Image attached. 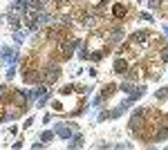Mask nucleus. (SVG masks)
Here are the masks:
<instances>
[{
  "label": "nucleus",
  "mask_w": 168,
  "mask_h": 150,
  "mask_svg": "<svg viewBox=\"0 0 168 150\" xmlns=\"http://www.w3.org/2000/svg\"><path fill=\"white\" fill-rule=\"evenodd\" d=\"M56 132H59L61 137H72V128H67V125H56Z\"/></svg>",
  "instance_id": "20e7f679"
},
{
  "label": "nucleus",
  "mask_w": 168,
  "mask_h": 150,
  "mask_svg": "<svg viewBox=\"0 0 168 150\" xmlns=\"http://www.w3.org/2000/svg\"><path fill=\"white\" fill-rule=\"evenodd\" d=\"M14 101H16V105H18V110L25 108V94H22V92H18V94L14 96Z\"/></svg>",
  "instance_id": "423d86ee"
},
{
  "label": "nucleus",
  "mask_w": 168,
  "mask_h": 150,
  "mask_svg": "<svg viewBox=\"0 0 168 150\" xmlns=\"http://www.w3.org/2000/svg\"><path fill=\"white\" fill-rule=\"evenodd\" d=\"M29 5H32L34 9H40V2H38V0H29Z\"/></svg>",
  "instance_id": "9d476101"
},
{
  "label": "nucleus",
  "mask_w": 168,
  "mask_h": 150,
  "mask_svg": "<svg viewBox=\"0 0 168 150\" xmlns=\"http://www.w3.org/2000/svg\"><path fill=\"white\" fill-rule=\"evenodd\" d=\"M52 137H54V132H43V137H40V139H43V141H49Z\"/></svg>",
  "instance_id": "0eeeda50"
},
{
  "label": "nucleus",
  "mask_w": 168,
  "mask_h": 150,
  "mask_svg": "<svg viewBox=\"0 0 168 150\" xmlns=\"http://www.w3.org/2000/svg\"><path fill=\"white\" fill-rule=\"evenodd\" d=\"M148 34L150 32H135V36H132L130 40H132V43H143V40L148 38Z\"/></svg>",
  "instance_id": "f03ea898"
},
{
  "label": "nucleus",
  "mask_w": 168,
  "mask_h": 150,
  "mask_svg": "<svg viewBox=\"0 0 168 150\" xmlns=\"http://www.w3.org/2000/svg\"><path fill=\"white\" fill-rule=\"evenodd\" d=\"M126 70H128V63H126L123 58H119L117 63H114V72H119V74H123Z\"/></svg>",
  "instance_id": "7ed1b4c3"
},
{
  "label": "nucleus",
  "mask_w": 168,
  "mask_h": 150,
  "mask_svg": "<svg viewBox=\"0 0 168 150\" xmlns=\"http://www.w3.org/2000/svg\"><path fill=\"white\" fill-rule=\"evenodd\" d=\"M112 14L117 16V18H123V16H126V7H123V5H114V7H112Z\"/></svg>",
  "instance_id": "39448f33"
},
{
  "label": "nucleus",
  "mask_w": 168,
  "mask_h": 150,
  "mask_svg": "<svg viewBox=\"0 0 168 150\" xmlns=\"http://www.w3.org/2000/svg\"><path fill=\"white\" fill-rule=\"evenodd\" d=\"M121 90H123V92H132V85L130 83H123V85H121Z\"/></svg>",
  "instance_id": "1a4fd4ad"
},
{
  "label": "nucleus",
  "mask_w": 168,
  "mask_h": 150,
  "mask_svg": "<svg viewBox=\"0 0 168 150\" xmlns=\"http://www.w3.org/2000/svg\"><path fill=\"white\" fill-rule=\"evenodd\" d=\"M14 9H18V11H25V2H14Z\"/></svg>",
  "instance_id": "6e6552de"
},
{
  "label": "nucleus",
  "mask_w": 168,
  "mask_h": 150,
  "mask_svg": "<svg viewBox=\"0 0 168 150\" xmlns=\"http://www.w3.org/2000/svg\"><path fill=\"white\" fill-rule=\"evenodd\" d=\"M59 76H61V67H59V65H49L47 70H45V83H47V85L54 83Z\"/></svg>",
  "instance_id": "f257e3e1"
},
{
  "label": "nucleus",
  "mask_w": 168,
  "mask_h": 150,
  "mask_svg": "<svg viewBox=\"0 0 168 150\" xmlns=\"http://www.w3.org/2000/svg\"><path fill=\"white\" fill-rule=\"evenodd\" d=\"M5 94H7V85H0V99H2Z\"/></svg>",
  "instance_id": "9b49d317"
}]
</instances>
